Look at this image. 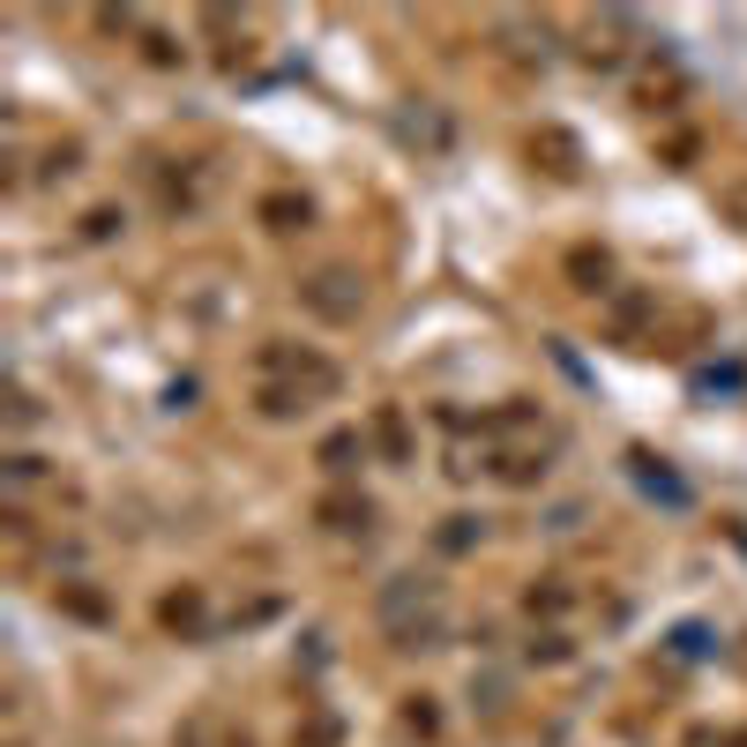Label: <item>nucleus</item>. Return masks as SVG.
Masks as SVG:
<instances>
[{"label": "nucleus", "mask_w": 747, "mask_h": 747, "mask_svg": "<svg viewBox=\"0 0 747 747\" xmlns=\"http://www.w3.org/2000/svg\"><path fill=\"white\" fill-rule=\"evenodd\" d=\"M262 381H292L307 404H322V397H337L344 389L337 359H322V351H307V344H262Z\"/></svg>", "instance_id": "nucleus-1"}, {"label": "nucleus", "mask_w": 747, "mask_h": 747, "mask_svg": "<svg viewBox=\"0 0 747 747\" xmlns=\"http://www.w3.org/2000/svg\"><path fill=\"white\" fill-rule=\"evenodd\" d=\"M299 299H307V314H322V322H359V307H367L359 270H314V277L299 284Z\"/></svg>", "instance_id": "nucleus-2"}, {"label": "nucleus", "mask_w": 747, "mask_h": 747, "mask_svg": "<svg viewBox=\"0 0 747 747\" xmlns=\"http://www.w3.org/2000/svg\"><path fill=\"white\" fill-rule=\"evenodd\" d=\"M262 218H270V232H307L314 202H307V194H270V202H262Z\"/></svg>", "instance_id": "nucleus-3"}, {"label": "nucleus", "mask_w": 747, "mask_h": 747, "mask_svg": "<svg viewBox=\"0 0 747 747\" xmlns=\"http://www.w3.org/2000/svg\"><path fill=\"white\" fill-rule=\"evenodd\" d=\"M374 441L389 449V464H404V456H411V434H404V411H397V404L374 411Z\"/></svg>", "instance_id": "nucleus-4"}, {"label": "nucleus", "mask_w": 747, "mask_h": 747, "mask_svg": "<svg viewBox=\"0 0 747 747\" xmlns=\"http://www.w3.org/2000/svg\"><path fill=\"white\" fill-rule=\"evenodd\" d=\"M254 404H262V419H292V411H307V397H299L292 381H262Z\"/></svg>", "instance_id": "nucleus-5"}, {"label": "nucleus", "mask_w": 747, "mask_h": 747, "mask_svg": "<svg viewBox=\"0 0 747 747\" xmlns=\"http://www.w3.org/2000/svg\"><path fill=\"white\" fill-rule=\"evenodd\" d=\"M322 524H329V530H359V524H367V501L329 494V501H322Z\"/></svg>", "instance_id": "nucleus-6"}, {"label": "nucleus", "mask_w": 747, "mask_h": 747, "mask_svg": "<svg viewBox=\"0 0 747 747\" xmlns=\"http://www.w3.org/2000/svg\"><path fill=\"white\" fill-rule=\"evenodd\" d=\"M359 456H367V441H359V434H329V441H322V464H329V471H351Z\"/></svg>", "instance_id": "nucleus-7"}, {"label": "nucleus", "mask_w": 747, "mask_h": 747, "mask_svg": "<svg viewBox=\"0 0 747 747\" xmlns=\"http://www.w3.org/2000/svg\"><path fill=\"white\" fill-rule=\"evenodd\" d=\"M501 478H508V486H538V478H546V456H501Z\"/></svg>", "instance_id": "nucleus-8"}, {"label": "nucleus", "mask_w": 747, "mask_h": 747, "mask_svg": "<svg viewBox=\"0 0 747 747\" xmlns=\"http://www.w3.org/2000/svg\"><path fill=\"white\" fill-rule=\"evenodd\" d=\"M568 270H576V277H583V292H606V270H613V262H606V254H576V262H568Z\"/></svg>", "instance_id": "nucleus-9"}, {"label": "nucleus", "mask_w": 747, "mask_h": 747, "mask_svg": "<svg viewBox=\"0 0 747 747\" xmlns=\"http://www.w3.org/2000/svg\"><path fill=\"white\" fill-rule=\"evenodd\" d=\"M113 232H120V210H91L83 218V240H113Z\"/></svg>", "instance_id": "nucleus-10"}, {"label": "nucleus", "mask_w": 747, "mask_h": 747, "mask_svg": "<svg viewBox=\"0 0 747 747\" xmlns=\"http://www.w3.org/2000/svg\"><path fill=\"white\" fill-rule=\"evenodd\" d=\"M530 613H568V591L546 583V591H530Z\"/></svg>", "instance_id": "nucleus-11"}]
</instances>
